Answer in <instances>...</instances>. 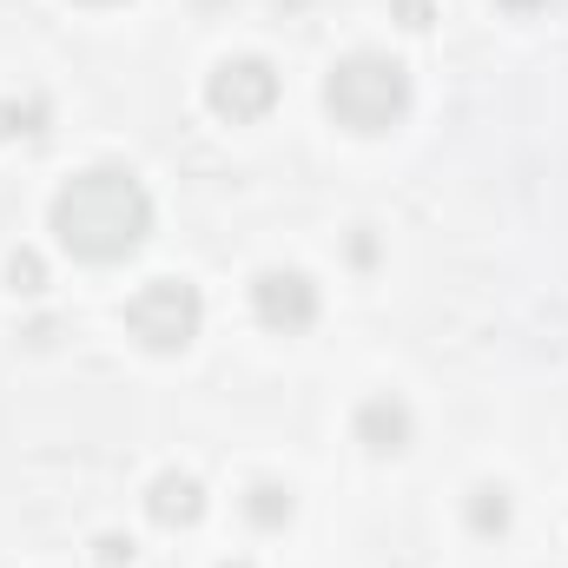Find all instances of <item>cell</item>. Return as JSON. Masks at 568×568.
Here are the masks:
<instances>
[{
  "label": "cell",
  "instance_id": "obj_1",
  "mask_svg": "<svg viewBox=\"0 0 568 568\" xmlns=\"http://www.w3.org/2000/svg\"><path fill=\"white\" fill-rule=\"evenodd\" d=\"M53 239L87 265H120L152 239V192L126 165H87L53 192Z\"/></svg>",
  "mask_w": 568,
  "mask_h": 568
},
{
  "label": "cell",
  "instance_id": "obj_2",
  "mask_svg": "<svg viewBox=\"0 0 568 568\" xmlns=\"http://www.w3.org/2000/svg\"><path fill=\"white\" fill-rule=\"evenodd\" d=\"M324 106H331V120L344 133L377 140V133L404 126V113H410V73H404V60L371 53V47L364 53H344L331 67V80H324Z\"/></svg>",
  "mask_w": 568,
  "mask_h": 568
},
{
  "label": "cell",
  "instance_id": "obj_3",
  "mask_svg": "<svg viewBox=\"0 0 568 568\" xmlns=\"http://www.w3.org/2000/svg\"><path fill=\"white\" fill-rule=\"evenodd\" d=\"M199 324H205V297H199V284H185V278H152L126 304V331L140 337L145 351H159V357L185 351L199 337Z\"/></svg>",
  "mask_w": 568,
  "mask_h": 568
},
{
  "label": "cell",
  "instance_id": "obj_4",
  "mask_svg": "<svg viewBox=\"0 0 568 568\" xmlns=\"http://www.w3.org/2000/svg\"><path fill=\"white\" fill-rule=\"evenodd\" d=\"M205 100H212V113H219V120L252 126V120H265V113L278 106V67H272V60H258V53H232V60H219V67H212Z\"/></svg>",
  "mask_w": 568,
  "mask_h": 568
},
{
  "label": "cell",
  "instance_id": "obj_5",
  "mask_svg": "<svg viewBox=\"0 0 568 568\" xmlns=\"http://www.w3.org/2000/svg\"><path fill=\"white\" fill-rule=\"evenodd\" d=\"M252 311H258L265 331L297 337V331L317 324V284L304 278V272H291V265H272V272L252 278Z\"/></svg>",
  "mask_w": 568,
  "mask_h": 568
},
{
  "label": "cell",
  "instance_id": "obj_6",
  "mask_svg": "<svg viewBox=\"0 0 568 568\" xmlns=\"http://www.w3.org/2000/svg\"><path fill=\"white\" fill-rule=\"evenodd\" d=\"M145 516H152L159 529H192V523L205 516V489H199V476L165 469V476L145 489Z\"/></svg>",
  "mask_w": 568,
  "mask_h": 568
},
{
  "label": "cell",
  "instance_id": "obj_7",
  "mask_svg": "<svg viewBox=\"0 0 568 568\" xmlns=\"http://www.w3.org/2000/svg\"><path fill=\"white\" fill-rule=\"evenodd\" d=\"M357 443H364L371 456L410 449V404H404V397H364V404H357Z\"/></svg>",
  "mask_w": 568,
  "mask_h": 568
},
{
  "label": "cell",
  "instance_id": "obj_8",
  "mask_svg": "<svg viewBox=\"0 0 568 568\" xmlns=\"http://www.w3.org/2000/svg\"><path fill=\"white\" fill-rule=\"evenodd\" d=\"M469 529L476 536H503L509 529V489L503 483H476L469 489Z\"/></svg>",
  "mask_w": 568,
  "mask_h": 568
},
{
  "label": "cell",
  "instance_id": "obj_9",
  "mask_svg": "<svg viewBox=\"0 0 568 568\" xmlns=\"http://www.w3.org/2000/svg\"><path fill=\"white\" fill-rule=\"evenodd\" d=\"M291 509H297V503H291V489H284V483H252V489H245V516H252L258 529H284V523H291Z\"/></svg>",
  "mask_w": 568,
  "mask_h": 568
},
{
  "label": "cell",
  "instance_id": "obj_10",
  "mask_svg": "<svg viewBox=\"0 0 568 568\" xmlns=\"http://www.w3.org/2000/svg\"><path fill=\"white\" fill-rule=\"evenodd\" d=\"M7 278H13V291H40V278H47V272H40V258H33V252H20V258L7 265Z\"/></svg>",
  "mask_w": 568,
  "mask_h": 568
},
{
  "label": "cell",
  "instance_id": "obj_11",
  "mask_svg": "<svg viewBox=\"0 0 568 568\" xmlns=\"http://www.w3.org/2000/svg\"><path fill=\"white\" fill-rule=\"evenodd\" d=\"M133 556V542H120V536H100V562H126Z\"/></svg>",
  "mask_w": 568,
  "mask_h": 568
},
{
  "label": "cell",
  "instance_id": "obj_12",
  "mask_svg": "<svg viewBox=\"0 0 568 568\" xmlns=\"http://www.w3.org/2000/svg\"><path fill=\"white\" fill-rule=\"evenodd\" d=\"M87 7H120V0H87Z\"/></svg>",
  "mask_w": 568,
  "mask_h": 568
},
{
  "label": "cell",
  "instance_id": "obj_13",
  "mask_svg": "<svg viewBox=\"0 0 568 568\" xmlns=\"http://www.w3.org/2000/svg\"><path fill=\"white\" fill-rule=\"evenodd\" d=\"M225 568H252V562H225Z\"/></svg>",
  "mask_w": 568,
  "mask_h": 568
}]
</instances>
